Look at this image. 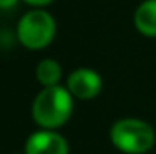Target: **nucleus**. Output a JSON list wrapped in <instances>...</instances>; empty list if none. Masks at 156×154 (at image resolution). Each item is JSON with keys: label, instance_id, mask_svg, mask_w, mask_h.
Listing matches in <instances>:
<instances>
[{"label": "nucleus", "instance_id": "1", "mask_svg": "<svg viewBox=\"0 0 156 154\" xmlns=\"http://www.w3.org/2000/svg\"><path fill=\"white\" fill-rule=\"evenodd\" d=\"M75 109V98L64 85L44 87L33 100L31 116L40 129L56 131L69 121Z\"/></svg>", "mask_w": 156, "mask_h": 154}, {"label": "nucleus", "instance_id": "2", "mask_svg": "<svg viewBox=\"0 0 156 154\" xmlns=\"http://www.w3.org/2000/svg\"><path fill=\"white\" fill-rule=\"evenodd\" d=\"M109 138L123 154H145L154 145V129L138 118H122L113 123Z\"/></svg>", "mask_w": 156, "mask_h": 154}, {"label": "nucleus", "instance_id": "3", "mask_svg": "<svg viewBox=\"0 0 156 154\" xmlns=\"http://www.w3.org/2000/svg\"><path fill=\"white\" fill-rule=\"evenodd\" d=\"M56 35V22L51 13L45 9H31L27 11L18 26H16V38L18 42L33 51L47 47Z\"/></svg>", "mask_w": 156, "mask_h": 154}, {"label": "nucleus", "instance_id": "4", "mask_svg": "<svg viewBox=\"0 0 156 154\" xmlns=\"http://www.w3.org/2000/svg\"><path fill=\"white\" fill-rule=\"evenodd\" d=\"M102 76L89 67H80L75 69L69 76H67V91L73 94L75 100H93L100 94L102 91Z\"/></svg>", "mask_w": 156, "mask_h": 154}, {"label": "nucleus", "instance_id": "5", "mask_svg": "<svg viewBox=\"0 0 156 154\" xmlns=\"http://www.w3.org/2000/svg\"><path fill=\"white\" fill-rule=\"evenodd\" d=\"M24 154H69V143L56 131L38 129L26 140Z\"/></svg>", "mask_w": 156, "mask_h": 154}, {"label": "nucleus", "instance_id": "6", "mask_svg": "<svg viewBox=\"0 0 156 154\" xmlns=\"http://www.w3.org/2000/svg\"><path fill=\"white\" fill-rule=\"evenodd\" d=\"M134 27L149 38H156V0H144L134 11Z\"/></svg>", "mask_w": 156, "mask_h": 154}, {"label": "nucleus", "instance_id": "7", "mask_svg": "<svg viewBox=\"0 0 156 154\" xmlns=\"http://www.w3.org/2000/svg\"><path fill=\"white\" fill-rule=\"evenodd\" d=\"M35 76L38 80L42 87H53V85H60L62 80V65L55 60V58H44L40 60L35 71Z\"/></svg>", "mask_w": 156, "mask_h": 154}, {"label": "nucleus", "instance_id": "8", "mask_svg": "<svg viewBox=\"0 0 156 154\" xmlns=\"http://www.w3.org/2000/svg\"><path fill=\"white\" fill-rule=\"evenodd\" d=\"M26 4H29V5H33V7H37V9H42V7H45V5H49V4H53L55 0H24Z\"/></svg>", "mask_w": 156, "mask_h": 154}, {"label": "nucleus", "instance_id": "9", "mask_svg": "<svg viewBox=\"0 0 156 154\" xmlns=\"http://www.w3.org/2000/svg\"><path fill=\"white\" fill-rule=\"evenodd\" d=\"M18 0H0V9H13Z\"/></svg>", "mask_w": 156, "mask_h": 154}]
</instances>
